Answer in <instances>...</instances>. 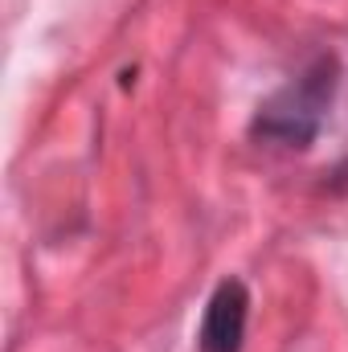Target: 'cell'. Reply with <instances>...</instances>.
<instances>
[{
  "instance_id": "7a4b0ae2",
  "label": "cell",
  "mask_w": 348,
  "mask_h": 352,
  "mask_svg": "<svg viewBox=\"0 0 348 352\" xmlns=\"http://www.w3.org/2000/svg\"><path fill=\"white\" fill-rule=\"evenodd\" d=\"M246 311H250V295L238 278H226L209 307H205V324H201V352H242L246 336Z\"/></svg>"
},
{
  "instance_id": "6da1fadb",
  "label": "cell",
  "mask_w": 348,
  "mask_h": 352,
  "mask_svg": "<svg viewBox=\"0 0 348 352\" xmlns=\"http://www.w3.org/2000/svg\"><path fill=\"white\" fill-rule=\"evenodd\" d=\"M336 87V66L328 58H320L299 82H291L287 90H279L266 107H262L254 131L266 140H279L287 148H307L320 131V115L332 98Z\"/></svg>"
}]
</instances>
